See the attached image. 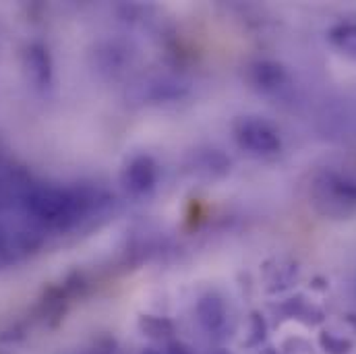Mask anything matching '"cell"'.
<instances>
[{"label": "cell", "mask_w": 356, "mask_h": 354, "mask_svg": "<svg viewBox=\"0 0 356 354\" xmlns=\"http://www.w3.org/2000/svg\"><path fill=\"white\" fill-rule=\"evenodd\" d=\"M234 137L243 150L259 158L275 156L282 150V139L277 129L271 122L257 116L241 118L234 127Z\"/></svg>", "instance_id": "cell-1"}, {"label": "cell", "mask_w": 356, "mask_h": 354, "mask_svg": "<svg viewBox=\"0 0 356 354\" xmlns=\"http://www.w3.org/2000/svg\"><path fill=\"white\" fill-rule=\"evenodd\" d=\"M317 203L325 205L327 214H346L356 205V186L353 182L334 175H327L317 182Z\"/></svg>", "instance_id": "cell-2"}, {"label": "cell", "mask_w": 356, "mask_h": 354, "mask_svg": "<svg viewBox=\"0 0 356 354\" xmlns=\"http://www.w3.org/2000/svg\"><path fill=\"white\" fill-rule=\"evenodd\" d=\"M27 205L42 220H60L63 216L71 214L75 199L58 188H38L29 195Z\"/></svg>", "instance_id": "cell-3"}, {"label": "cell", "mask_w": 356, "mask_h": 354, "mask_svg": "<svg viewBox=\"0 0 356 354\" xmlns=\"http://www.w3.org/2000/svg\"><path fill=\"white\" fill-rule=\"evenodd\" d=\"M197 321L209 336H220L228 323V309L216 294H205L197 303Z\"/></svg>", "instance_id": "cell-4"}, {"label": "cell", "mask_w": 356, "mask_h": 354, "mask_svg": "<svg viewBox=\"0 0 356 354\" xmlns=\"http://www.w3.org/2000/svg\"><path fill=\"white\" fill-rule=\"evenodd\" d=\"M158 182V166L154 164L152 158H135L127 170H124V186L133 195H145L149 193Z\"/></svg>", "instance_id": "cell-5"}, {"label": "cell", "mask_w": 356, "mask_h": 354, "mask_svg": "<svg viewBox=\"0 0 356 354\" xmlns=\"http://www.w3.org/2000/svg\"><path fill=\"white\" fill-rule=\"evenodd\" d=\"M249 79L257 89H261L266 93H273V91H277V89L286 86L288 75H286L282 65L271 63V61H261V63H255L251 67Z\"/></svg>", "instance_id": "cell-6"}, {"label": "cell", "mask_w": 356, "mask_h": 354, "mask_svg": "<svg viewBox=\"0 0 356 354\" xmlns=\"http://www.w3.org/2000/svg\"><path fill=\"white\" fill-rule=\"evenodd\" d=\"M330 40L344 54L356 58V23H342V25L334 27L330 33Z\"/></svg>", "instance_id": "cell-7"}, {"label": "cell", "mask_w": 356, "mask_h": 354, "mask_svg": "<svg viewBox=\"0 0 356 354\" xmlns=\"http://www.w3.org/2000/svg\"><path fill=\"white\" fill-rule=\"evenodd\" d=\"M141 332L147 336V338H154V340H162V338H168L175 328L172 323L166 319V317H156V315H145L141 319Z\"/></svg>", "instance_id": "cell-8"}, {"label": "cell", "mask_w": 356, "mask_h": 354, "mask_svg": "<svg viewBox=\"0 0 356 354\" xmlns=\"http://www.w3.org/2000/svg\"><path fill=\"white\" fill-rule=\"evenodd\" d=\"M319 342H321V348L327 354H348L353 348L350 340H344L342 336H338L334 332H323L319 336Z\"/></svg>", "instance_id": "cell-9"}, {"label": "cell", "mask_w": 356, "mask_h": 354, "mask_svg": "<svg viewBox=\"0 0 356 354\" xmlns=\"http://www.w3.org/2000/svg\"><path fill=\"white\" fill-rule=\"evenodd\" d=\"M264 338H266V321L259 315H253V319H251V338L247 340V344L257 346V344L264 342Z\"/></svg>", "instance_id": "cell-10"}, {"label": "cell", "mask_w": 356, "mask_h": 354, "mask_svg": "<svg viewBox=\"0 0 356 354\" xmlns=\"http://www.w3.org/2000/svg\"><path fill=\"white\" fill-rule=\"evenodd\" d=\"M166 354H193V353H191V348H188V346H184V344H180V342H175V344H170V346H168V353Z\"/></svg>", "instance_id": "cell-11"}, {"label": "cell", "mask_w": 356, "mask_h": 354, "mask_svg": "<svg viewBox=\"0 0 356 354\" xmlns=\"http://www.w3.org/2000/svg\"><path fill=\"white\" fill-rule=\"evenodd\" d=\"M141 354H160V353H158V351H152V348H149V351H145V353H141Z\"/></svg>", "instance_id": "cell-12"}]
</instances>
